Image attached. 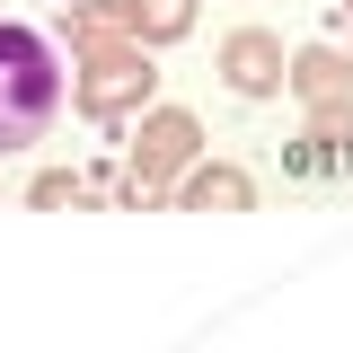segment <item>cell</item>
Listing matches in <instances>:
<instances>
[{
    "label": "cell",
    "instance_id": "cell-4",
    "mask_svg": "<svg viewBox=\"0 0 353 353\" xmlns=\"http://www.w3.org/2000/svg\"><path fill=\"white\" fill-rule=\"evenodd\" d=\"M292 88H301L318 115H345V106H353V62L336 53V44H309L301 62H292Z\"/></svg>",
    "mask_w": 353,
    "mask_h": 353
},
{
    "label": "cell",
    "instance_id": "cell-6",
    "mask_svg": "<svg viewBox=\"0 0 353 353\" xmlns=\"http://www.w3.org/2000/svg\"><path fill=\"white\" fill-rule=\"evenodd\" d=\"M176 203H185V212H248L256 185H248L239 168H194L185 185H176Z\"/></svg>",
    "mask_w": 353,
    "mask_h": 353
},
{
    "label": "cell",
    "instance_id": "cell-2",
    "mask_svg": "<svg viewBox=\"0 0 353 353\" xmlns=\"http://www.w3.org/2000/svg\"><path fill=\"white\" fill-rule=\"evenodd\" d=\"M194 150H203L194 115H176V106L141 115V132H132V194H150V185H168L176 168H194Z\"/></svg>",
    "mask_w": 353,
    "mask_h": 353
},
{
    "label": "cell",
    "instance_id": "cell-7",
    "mask_svg": "<svg viewBox=\"0 0 353 353\" xmlns=\"http://www.w3.org/2000/svg\"><path fill=\"white\" fill-rule=\"evenodd\" d=\"M124 27L132 36H150V44H168L194 27V0H124Z\"/></svg>",
    "mask_w": 353,
    "mask_h": 353
},
{
    "label": "cell",
    "instance_id": "cell-1",
    "mask_svg": "<svg viewBox=\"0 0 353 353\" xmlns=\"http://www.w3.org/2000/svg\"><path fill=\"white\" fill-rule=\"evenodd\" d=\"M53 115H62V53H53L36 27L0 18V150L44 141Z\"/></svg>",
    "mask_w": 353,
    "mask_h": 353
},
{
    "label": "cell",
    "instance_id": "cell-5",
    "mask_svg": "<svg viewBox=\"0 0 353 353\" xmlns=\"http://www.w3.org/2000/svg\"><path fill=\"white\" fill-rule=\"evenodd\" d=\"M88 71H97V80H80V106H88V115H124V97H132V88H150L141 53H97Z\"/></svg>",
    "mask_w": 353,
    "mask_h": 353
},
{
    "label": "cell",
    "instance_id": "cell-9",
    "mask_svg": "<svg viewBox=\"0 0 353 353\" xmlns=\"http://www.w3.org/2000/svg\"><path fill=\"white\" fill-rule=\"evenodd\" d=\"M345 27H353V0H345Z\"/></svg>",
    "mask_w": 353,
    "mask_h": 353
},
{
    "label": "cell",
    "instance_id": "cell-8",
    "mask_svg": "<svg viewBox=\"0 0 353 353\" xmlns=\"http://www.w3.org/2000/svg\"><path fill=\"white\" fill-rule=\"evenodd\" d=\"M80 194H88L80 176H36V203H80Z\"/></svg>",
    "mask_w": 353,
    "mask_h": 353
},
{
    "label": "cell",
    "instance_id": "cell-3",
    "mask_svg": "<svg viewBox=\"0 0 353 353\" xmlns=\"http://www.w3.org/2000/svg\"><path fill=\"white\" fill-rule=\"evenodd\" d=\"M221 80L239 88V97H274V88L292 80V71H283V44L265 36V27H239V36L221 44Z\"/></svg>",
    "mask_w": 353,
    "mask_h": 353
}]
</instances>
